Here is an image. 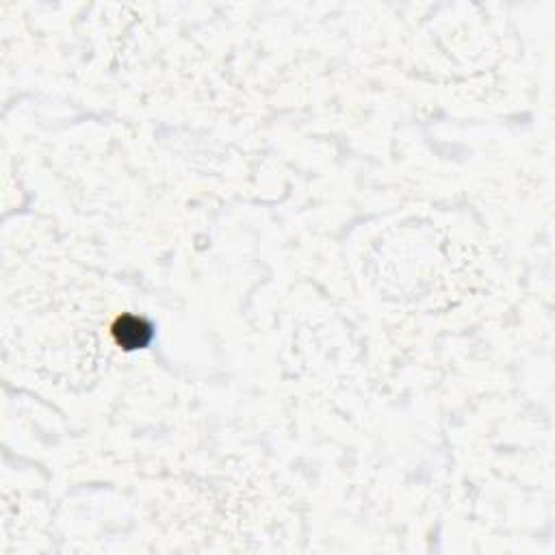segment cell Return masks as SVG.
I'll return each instance as SVG.
<instances>
[{
  "instance_id": "cell-1",
  "label": "cell",
  "mask_w": 555,
  "mask_h": 555,
  "mask_svg": "<svg viewBox=\"0 0 555 555\" xmlns=\"http://www.w3.org/2000/svg\"><path fill=\"white\" fill-rule=\"evenodd\" d=\"M113 332H115L117 343L124 346L126 349L143 347L152 341L150 323L139 320V317H132V315H126V317H122V320H117Z\"/></svg>"
}]
</instances>
